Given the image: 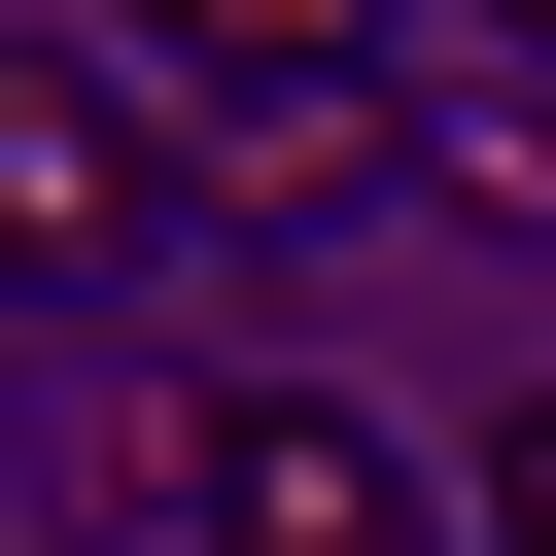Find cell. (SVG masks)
Returning a JSON list of instances; mask_svg holds the SVG:
<instances>
[{
	"label": "cell",
	"mask_w": 556,
	"mask_h": 556,
	"mask_svg": "<svg viewBox=\"0 0 556 556\" xmlns=\"http://www.w3.org/2000/svg\"><path fill=\"white\" fill-rule=\"evenodd\" d=\"M139 243H174L139 104H104V70H0V278H139Z\"/></svg>",
	"instance_id": "3957f363"
},
{
	"label": "cell",
	"mask_w": 556,
	"mask_h": 556,
	"mask_svg": "<svg viewBox=\"0 0 556 556\" xmlns=\"http://www.w3.org/2000/svg\"><path fill=\"white\" fill-rule=\"evenodd\" d=\"M174 556H417V452L348 382H208L174 417Z\"/></svg>",
	"instance_id": "7a4b0ae2"
},
{
	"label": "cell",
	"mask_w": 556,
	"mask_h": 556,
	"mask_svg": "<svg viewBox=\"0 0 556 556\" xmlns=\"http://www.w3.org/2000/svg\"><path fill=\"white\" fill-rule=\"evenodd\" d=\"M417 174H452V208H521V243H556V70H521V35H452V70H417Z\"/></svg>",
	"instance_id": "277c9868"
},
{
	"label": "cell",
	"mask_w": 556,
	"mask_h": 556,
	"mask_svg": "<svg viewBox=\"0 0 556 556\" xmlns=\"http://www.w3.org/2000/svg\"><path fill=\"white\" fill-rule=\"evenodd\" d=\"M521 70H556V0H521Z\"/></svg>",
	"instance_id": "8992f818"
},
{
	"label": "cell",
	"mask_w": 556,
	"mask_h": 556,
	"mask_svg": "<svg viewBox=\"0 0 556 556\" xmlns=\"http://www.w3.org/2000/svg\"><path fill=\"white\" fill-rule=\"evenodd\" d=\"M452 521H486V556H556V382L486 417V486H452Z\"/></svg>",
	"instance_id": "5b68a950"
},
{
	"label": "cell",
	"mask_w": 556,
	"mask_h": 556,
	"mask_svg": "<svg viewBox=\"0 0 556 556\" xmlns=\"http://www.w3.org/2000/svg\"><path fill=\"white\" fill-rule=\"evenodd\" d=\"M139 70H174V139H208L243 208L417 174V0H139Z\"/></svg>",
	"instance_id": "6da1fadb"
}]
</instances>
